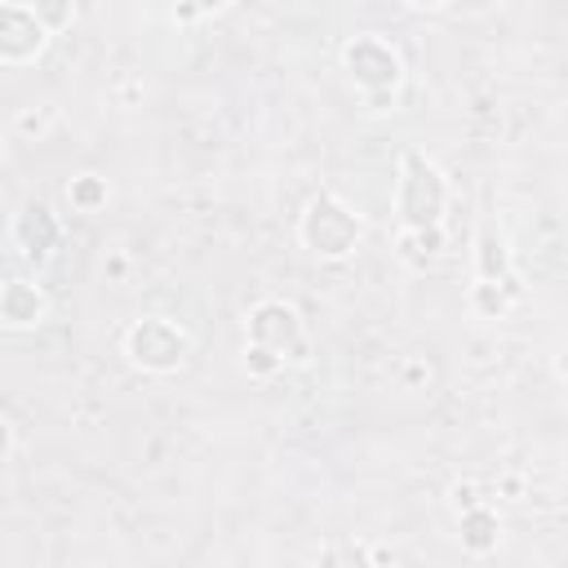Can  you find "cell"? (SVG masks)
I'll return each instance as SVG.
<instances>
[{
    "instance_id": "9c48e42d",
    "label": "cell",
    "mask_w": 568,
    "mask_h": 568,
    "mask_svg": "<svg viewBox=\"0 0 568 568\" xmlns=\"http://www.w3.org/2000/svg\"><path fill=\"white\" fill-rule=\"evenodd\" d=\"M0 315H6V324H14V329H28V324L45 320V293L28 280H10L6 293H0Z\"/></svg>"
},
{
    "instance_id": "3957f363",
    "label": "cell",
    "mask_w": 568,
    "mask_h": 568,
    "mask_svg": "<svg viewBox=\"0 0 568 568\" xmlns=\"http://www.w3.org/2000/svg\"><path fill=\"white\" fill-rule=\"evenodd\" d=\"M125 351L138 368H151V373H173L182 368V360L192 355V333L178 329L173 320H138L129 333H125Z\"/></svg>"
},
{
    "instance_id": "7c38bea8",
    "label": "cell",
    "mask_w": 568,
    "mask_h": 568,
    "mask_svg": "<svg viewBox=\"0 0 568 568\" xmlns=\"http://www.w3.org/2000/svg\"><path fill=\"white\" fill-rule=\"evenodd\" d=\"M471 302H475V311H480V315H493V320H497L515 298L506 293V285H497V280H480V285H475V293H471Z\"/></svg>"
},
{
    "instance_id": "ba28073f",
    "label": "cell",
    "mask_w": 568,
    "mask_h": 568,
    "mask_svg": "<svg viewBox=\"0 0 568 568\" xmlns=\"http://www.w3.org/2000/svg\"><path fill=\"white\" fill-rule=\"evenodd\" d=\"M475 271H480V280H497V285H506V293H511V298H519V293H524L519 276L511 271V249H506V240H502L497 232H480V245H475Z\"/></svg>"
},
{
    "instance_id": "2e32d148",
    "label": "cell",
    "mask_w": 568,
    "mask_h": 568,
    "mask_svg": "<svg viewBox=\"0 0 568 568\" xmlns=\"http://www.w3.org/2000/svg\"><path fill=\"white\" fill-rule=\"evenodd\" d=\"M223 6H227V0H178L173 14H178L182 23H192V19H201V14H218Z\"/></svg>"
},
{
    "instance_id": "8992f818",
    "label": "cell",
    "mask_w": 568,
    "mask_h": 568,
    "mask_svg": "<svg viewBox=\"0 0 568 568\" xmlns=\"http://www.w3.org/2000/svg\"><path fill=\"white\" fill-rule=\"evenodd\" d=\"M45 23L28 6H0V58L6 63H32L45 50Z\"/></svg>"
},
{
    "instance_id": "6da1fadb",
    "label": "cell",
    "mask_w": 568,
    "mask_h": 568,
    "mask_svg": "<svg viewBox=\"0 0 568 568\" xmlns=\"http://www.w3.org/2000/svg\"><path fill=\"white\" fill-rule=\"evenodd\" d=\"M444 205H449V186H444L440 169L422 151H409L405 169H400V218H405V227L409 232L440 227Z\"/></svg>"
},
{
    "instance_id": "4fadbf2b",
    "label": "cell",
    "mask_w": 568,
    "mask_h": 568,
    "mask_svg": "<svg viewBox=\"0 0 568 568\" xmlns=\"http://www.w3.org/2000/svg\"><path fill=\"white\" fill-rule=\"evenodd\" d=\"M280 364H285L280 351H271V346H262V342H249V346H245V368H249L254 377H271Z\"/></svg>"
},
{
    "instance_id": "7a4b0ae2",
    "label": "cell",
    "mask_w": 568,
    "mask_h": 568,
    "mask_svg": "<svg viewBox=\"0 0 568 568\" xmlns=\"http://www.w3.org/2000/svg\"><path fill=\"white\" fill-rule=\"evenodd\" d=\"M302 245L315 258L337 262L360 245V218L337 196H315L307 205V214H302Z\"/></svg>"
},
{
    "instance_id": "44dd1931",
    "label": "cell",
    "mask_w": 568,
    "mask_h": 568,
    "mask_svg": "<svg viewBox=\"0 0 568 568\" xmlns=\"http://www.w3.org/2000/svg\"><path fill=\"white\" fill-rule=\"evenodd\" d=\"M6 6H28L32 10V0H6Z\"/></svg>"
},
{
    "instance_id": "52a82bcc",
    "label": "cell",
    "mask_w": 568,
    "mask_h": 568,
    "mask_svg": "<svg viewBox=\"0 0 568 568\" xmlns=\"http://www.w3.org/2000/svg\"><path fill=\"white\" fill-rule=\"evenodd\" d=\"M14 240H19V249H23L32 262H45V258L54 254V245H58V223H54V214H50L45 205H28V210L19 214V223H14Z\"/></svg>"
},
{
    "instance_id": "5b68a950",
    "label": "cell",
    "mask_w": 568,
    "mask_h": 568,
    "mask_svg": "<svg viewBox=\"0 0 568 568\" xmlns=\"http://www.w3.org/2000/svg\"><path fill=\"white\" fill-rule=\"evenodd\" d=\"M249 337L262 342V346H271V351H280V355L293 360V364L307 360L302 320H298V311L285 307V302H258V307L249 311Z\"/></svg>"
},
{
    "instance_id": "30bf717a",
    "label": "cell",
    "mask_w": 568,
    "mask_h": 568,
    "mask_svg": "<svg viewBox=\"0 0 568 568\" xmlns=\"http://www.w3.org/2000/svg\"><path fill=\"white\" fill-rule=\"evenodd\" d=\"M497 533H502V519L480 502V506H471V511H462V546L471 550V555H489L493 546H497Z\"/></svg>"
},
{
    "instance_id": "9a60e30c",
    "label": "cell",
    "mask_w": 568,
    "mask_h": 568,
    "mask_svg": "<svg viewBox=\"0 0 568 568\" xmlns=\"http://www.w3.org/2000/svg\"><path fill=\"white\" fill-rule=\"evenodd\" d=\"M440 245H444V232H440V227H418V232H409V236H405V249H409V258L436 254Z\"/></svg>"
},
{
    "instance_id": "d6986e66",
    "label": "cell",
    "mask_w": 568,
    "mask_h": 568,
    "mask_svg": "<svg viewBox=\"0 0 568 568\" xmlns=\"http://www.w3.org/2000/svg\"><path fill=\"white\" fill-rule=\"evenodd\" d=\"M555 373H559V377H568V346L555 355Z\"/></svg>"
},
{
    "instance_id": "5bb4252c",
    "label": "cell",
    "mask_w": 568,
    "mask_h": 568,
    "mask_svg": "<svg viewBox=\"0 0 568 568\" xmlns=\"http://www.w3.org/2000/svg\"><path fill=\"white\" fill-rule=\"evenodd\" d=\"M32 10H36V19H41L50 32H58V28L72 23V0H32Z\"/></svg>"
},
{
    "instance_id": "277c9868",
    "label": "cell",
    "mask_w": 568,
    "mask_h": 568,
    "mask_svg": "<svg viewBox=\"0 0 568 568\" xmlns=\"http://www.w3.org/2000/svg\"><path fill=\"white\" fill-rule=\"evenodd\" d=\"M342 63H346L351 81L360 89H368L373 103H387L396 94V85H400V54L387 41H377V36H355L342 50Z\"/></svg>"
},
{
    "instance_id": "8fae6325",
    "label": "cell",
    "mask_w": 568,
    "mask_h": 568,
    "mask_svg": "<svg viewBox=\"0 0 568 568\" xmlns=\"http://www.w3.org/2000/svg\"><path fill=\"white\" fill-rule=\"evenodd\" d=\"M67 201L76 205V210H103L107 205V182L98 178V173H81V178H72V186H67Z\"/></svg>"
},
{
    "instance_id": "ffe728a7",
    "label": "cell",
    "mask_w": 568,
    "mask_h": 568,
    "mask_svg": "<svg viewBox=\"0 0 568 568\" xmlns=\"http://www.w3.org/2000/svg\"><path fill=\"white\" fill-rule=\"evenodd\" d=\"M409 6H422V10H440V6H449V0H409Z\"/></svg>"
},
{
    "instance_id": "ac0fdd59",
    "label": "cell",
    "mask_w": 568,
    "mask_h": 568,
    "mask_svg": "<svg viewBox=\"0 0 568 568\" xmlns=\"http://www.w3.org/2000/svg\"><path fill=\"white\" fill-rule=\"evenodd\" d=\"M10 453H14V427L6 422V444H0V462H10Z\"/></svg>"
},
{
    "instance_id": "e0dca14e",
    "label": "cell",
    "mask_w": 568,
    "mask_h": 568,
    "mask_svg": "<svg viewBox=\"0 0 568 568\" xmlns=\"http://www.w3.org/2000/svg\"><path fill=\"white\" fill-rule=\"evenodd\" d=\"M453 506H458V515H462V511H471V506H480L475 484H458V489H453Z\"/></svg>"
}]
</instances>
